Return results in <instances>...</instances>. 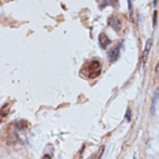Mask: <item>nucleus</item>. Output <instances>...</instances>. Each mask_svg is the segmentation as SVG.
Masks as SVG:
<instances>
[{"mask_svg":"<svg viewBox=\"0 0 159 159\" xmlns=\"http://www.w3.org/2000/svg\"><path fill=\"white\" fill-rule=\"evenodd\" d=\"M133 159H136V158H135V157H133Z\"/></svg>","mask_w":159,"mask_h":159,"instance_id":"f8f14e48","label":"nucleus"},{"mask_svg":"<svg viewBox=\"0 0 159 159\" xmlns=\"http://www.w3.org/2000/svg\"><path fill=\"white\" fill-rule=\"evenodd\" d=\"M102 71V65L99 60L91 59L85 62L81 69V74L85 78L94 79L99 77Z\"/></svg>","mask_w":159,"mask_h":159,"instance_id":"f257e3e1","label":"nucleus"},{"mask_svg":"<svg viewBox=\"0 0 159 159\" xmlns=\"http://www.w3.org/2000/svg\"><path fill=\"white\" fill-rule=\"evenodd\" d=\"M152 38H149L146 41L144 51L143 52V57H142L143 63L144 64H145L147 59L149 51H150V49H151V47H152Z\"/></svg>","mask_w":159,"mask_h":159,"instance_id":"423d86ee","label":"nucleus"},{"mask_svg":"<svg viewBox=\"0 0 159 159\" xmlns=\"http://www.w3.org/2000/svg\"><path fill=\"white\" fill-rule=\"evenodd\" d=\"M157 11H154V19H153V21H154V22H153V23H154V26H155V23H156V20H157Z\"/></svg>","mask_w":159,"mask_h":159,"instance_id":"9d476101","label":"nucleus"},{"mask_svg":"<svg viewBox=\"0 0 159 159\" xmlns=\"http://www.w3.org/2000/svg\"><path fill=\"white\" fill-rule=\"evenodd\" d=\"M10 109L11 105L8 103L5 104L0 109V123H2L6 119L10 112Z\"/></svg>","mask_w":159,"mask_h":159,"instance_id":"39448f33","label":"nucleus"},{"mask_svg":"<svg viewBox=\"0 0 159 159\" xmlns=\"http://www.w3.org/2000/svg\"><path fill=\"white\" fill-rule=\"evenodd\" d=\"M120 44H118L116 46L112 48L108 53L107 56L109 62L113 63L116 62V61H117L120 57Z\"/></svg>","mask_w":159,"mask_h":159,"instance_id":"f03ea898","label":"nucleus"},{"mask_svg":"<svg viewBox=\"0 0 159 159\" xmlns=\"http://www.w3.org/2000/svg\"><path fill=\"white\" fill-rule=\"evenodd\" d=\"M42 159H51V157L50 155L48 154H46L44 155L43 157H42Z\"/></svg>","mask_w":159,"mask_h":159,"instance_id":"9b49d317","label":"nucleus"},{"mask_svg":"<svg viewBox=\"0 0 159 159\" xmlns=\"http://www.w3.org/2000/svg\"><path fill=\"white\" fill-rule=\"evenodd\" d=\"M158 99V89H157V92L154 96L153 102L152 104V107H151V113H152V116H154V115L155 114V108H156V105H157Z\"/></svg>","mask_w":159,"mask_h":159,"instance_id":"0eeeda50","label":"nucleus"},{"mask_svg":"<svg viewBox=\"0 0 159 159\" xmlns=\"http://www.w3.org/2000/svg\"><path fill=\"white\" fill-rule=\"evenodd\" d=\"M125 118L127 120V121L128 122H130L131 121V119H132V112H131V110L129 107H128L127 109V111L126 112V114H125Z\"/></svg>","mask_w":159,"mask_h":159,"instance_id":"6e6552de","label":"nucleus"},{"mask_svg":"<svg viewBox=\"0 0 159 159\" xmlns=\"http://www.w3.org/2000/svg\"><path fill=\"white\" fill-rule=\"evenodd\" d=\"M108 24L116 31H119L121 29V22L119 19L116 16L109 18L107 21Z\"/></svg>","mask_w":159,"mask_h":159,"instance_id":"7ed1b4c3","label":"nucleus"},{"mask_svg":"<svg viewBox=\"0 0 159 159\" xmlns=\"http://www.w3.org/2000/svg\"><path fill=\"white\" fill-rule=\"evenodd\" d=\"M98 40L100 47L102 49H103V50L107 49V46L112 42L111 40L108 38V36L105 33H101L99 35Z\"/></svg>","mask_w":159,"mask_h":159,"instance_id":"20e7f679","label":"nucleus"},{"mask_svg":"<svg viewBox=\"0 0 159 159\" xmlns=\"http://www.w3.org/2000/svg\"><path fill=\"white\" fill-rule=\"evenodd\" d=\"M104 152V146H101L99 148L98 152H97V154H96V159H101V158L103 155Z\"/></svg>","mask_w":159,"mask_h":159,"instance_id":"1a4fd4ad","label":"nucleus"}]
</instances>
